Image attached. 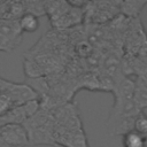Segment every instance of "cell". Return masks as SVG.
I'll return each mask as SVG.
<instances>
[{
	"instance_id": "277c9868",
	"label": "cell",
	"mask_w": 147,
	"mask_h": 147,
	"mask_svg": "<svg viewBox=\"0 0 147 147\" xmlns=\"http://www.w3.org/2000/svg\"><path fill=\"white\" fill-rule=\"evenodd\" d=\"M18 24L22 30V32H34L39 28V17L34 16L30 13H23L21 17L18 18Z\"/></svg>"
},
{
	"instance_id": "5b68a950",
	"label": "cell",
	"mask_w": 147,
	"mask_h": 147,
	"mask_svg": "<svg viewBox=\"0 0 147 147\" xmlns=\"http://www.w3.org/2000/svg\"><path fill=\"white\" fill-rule=\"evenodd\" d=\"M123 147H146L147 138L136 132L134 130L129 131L124 136H122Z\"/></svg>"
},
{
	"instance_id": "ba28073f",
	"label": "cell",
	"mask_w": 147,
	"mask_h": 147,
	"mask_svg": "<svg viewBox=\"0 0 147 147\" xmlns=\"http://www.w3.org/2000/svg\"><path fill=\"white\" fill-rule=\"evenodd\" d=\"M24 71H25L26 77H29V79L40 78L44 75L41 67L37 62H33L31 60H26L24 62Z\"/></svg>"
},
{
	"instance_id": "9c48e42d",
	"label": "cell",
	"mask_w": 147,
	"mask_h": 147,
	"mask_svg": "<svg viewBox=\"0 0 147 147\" xmlns=\"http://www.w3.org/2000/svg\"><path fill=\"white\" fill-rule=\"evenodd\" d=\"M133 130L147 138V115L144 111H140L136 116L134 124H133Z\"/></svg>"
},
{
	"instance_id": "3957f363",
	"label": "cell",
	"mask_w": 147,
	"mask_h": 147,
	"mask_svg": "<svg viewBox=\"0 0 147 147\" xmlns=\"http://www.w3.org/2000/svg\"><path fill=\"white\" fill-rule=\"evenodd\" d=\"M146 5L147 1H121L118 2V10L130 18H138Z\"/></svg>"
},
{
	"instance_id": "8992f818",
	"label": "cell",
	"mask_w": 147,
	"mask_h": 147,
	"mask_svg": "<svg viewBox=\"0 0 147 147\" xmlns=\"http://www.w3.org/2000/svg\"><path fill=\"white\" fill-rule=\"evenodd\" d=\"M22 5H23V8L25 10L24 13L33 14L37 17L46 15L44 2H40V1H25V2H22Z\"/></svg>"
},
{
	"instance_id": "6da1fadb",
	"label": "cell",
	"mask_w": 147,
	"mask_h": 147,
	"mask_svg": "<svg viewBox=\"0 0 147 147\" xmlns=\"http://www.w3.org/2000/svg\"><path fill=\"white\" fill-rule=\"evenodd\" d=\"M0 134L10 147H25L30 145L29 134L23 124H3L0 126Z\"/></svg>"
},
{
	"instance_id": "7a4b0ae2",
	"label": "cell",
	"mask_w": 147,
	"mask_h": 147,
	"mask_svg": "<svg viewBox=\"0 0 147 147\" xmlns=\"http://www.w3.org/2000/svg\"><path fill=\"white\" fill-rule=\"evenodd\" d=\"M22 37L18 20H0V40L3 49L15 47Z\"/></svg>"
},
{
	"instance_id": "30bf717a",
	"label": "cell",
	"mask_w": 147,
	"mask_h": 147,
	"mask_svg": "<svg viewBox=\"0 0 147 147\" xmlns=\"http://www.w3.org/2000/svg\"><path fill=\"white\" fill-rule=\"evenodd\" d=\"M0 147H10V146L6 142V140L1 137V134H0Z\"/></svg>"
},
{
	"instance_id": "52a82bcc",
	"label": "cell",
	"mask_w": 147,
	"mask_h": 147,
	"mask_svg": "<svg viewBox=\"0 0 147 147\" xmlns=\"http://www.w3.org/2000/svg\"><path fill=\"white\" fill-rule=\"evenodd\" d=\"M15 107L17 106L15 105L11 96L6 92L0 91V117H3L5 115H7Z\"/></svg>"
}]
</instances>
